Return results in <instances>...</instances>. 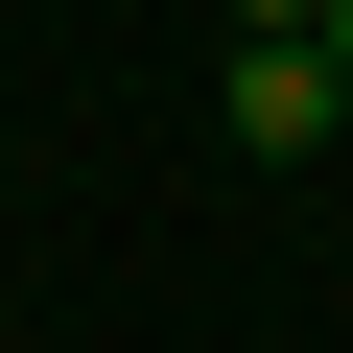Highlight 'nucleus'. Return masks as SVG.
<instances>
[{"instance_id": "f03ea898", "label": "nucleus", "mask_w": 353, "mask_h": 353, "mask_svg": "<svg viewBox=\"0 0 353 353\" xmlns=\"http://www.w3.org/2000/svg\"><path fill=\"white\" fill-rule=\"evenodd\" d=\"M306 24H330V0H236V48H306Z\"/></svg>"}, {"instance_id": "7ed1b4c3", "label": "nucleus", "mask_w": 353, "mask_h": 353, "mask_svg": "<svg viewBox=\"0 0 353 353\" xmlns=\"http://www.w3.org/2000/svg\"><path fill=\"white\" fill-rule=\"evenodd\" d=\"M306 48H330V71H353V0H330V24H306Z\"/></svg>"}, {"instance_id": "f257e3e1", "label": "nucleus", "mask_w": 353, "mask_h": 353, "mask_svg": "<svg viewBox=\"0 0 353 353\" xmlns=\"http://www.w3.org/2000/svg\"><path fill=\"white\" fill-rule=\"evenodd\" d=\"M212 118H236L259 165H306V141L353 118V71H330V48H236V71H212Z\"/></svg>"}]
</instances>
